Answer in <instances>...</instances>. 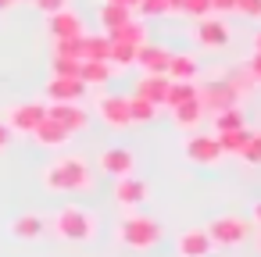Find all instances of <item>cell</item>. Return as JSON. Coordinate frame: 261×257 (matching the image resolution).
<instances>
[{
	"label": "cell",
	"mask_w": 261,
	"mask_h": 257,
	"mask_svg": "<svg viewBox=\"0 0 261 257\" xmlns=\"http://www.w3.org/2000/svg\"><path fill=\"white\" fill-rule=\"evenodd\" d=\"M43 189L47 193H86L93 189L90 161L79 154H61L43 168Z\"/></svg>",
	"instance_id": "1"
},
{
	"label": "cell",
	"mask_w": 261,
	"mask_h": 257,
	"mask_svg": "<svg viewBox=\"0 0 261 257\" xmlns=\"http://www.w3.org/2000/svg\"><path fill=\"white\" fill-rule=\"evenodd\" d=\"M97 225H100L97 214L86 211L83 204H65V207H58V214H54V221H50L54 236L65 239V243H90V239H97Z\"/></svg>",
	"instance_id": "2"
},
{
	"label": "cell",
	"mask_w": 261,
	"mask_h": 257,
	"mask_svg": "<svg viewBox=\"0 0 261 257\" xmlns=\"http://www.w3.org/2000/svg\"><path fill=\"white\" fill-rule=\"evenodd\" d=\"M161 236H165V229L150 214H129L118 221V243L129 250H150L161 243Z\"/></svg>",
	"instance_id": "3"
},
{
	"label": "cell",
	"mask_w": 261,
	"mask_h": 257,
	"mask_svg": "<svg viewBox=\"0 0 261 257\" xmlns=\"http://www.w3.org/2000/svg\"><path fill=\"white\" fill-rule=\"evenodd\" d=\"M204 232H207L211 246H240V243L250 239L254 229H250V221L243 214H218V218H211L204 225Z\"/></svg>",
	"instance_id": "4"
},
{
	"label": "cell",
	"mask_w": 261,
	"mask_h": 257,
	"mask_svg": "<svg viewBox=\"0 0 261 257\" xmlns=\"http://www.w3.org/2000/svg\"><path fill=\"white\" fill-rule=\"evenodd\" d=\"M4 125L11 129V136H33V129L47 118V107L40 100H22V104H11L4 111Z\"/></svg>",
	"instance_id": "5"
},
{
	"label": "cell",
	"mask_w": 261,
	"mask_h": 257,
	"mask_svg": "<svg viewBox=\"0 0 261 257\" xmlns=\"http://www.w3.org/2000/svg\"><path fill=\"white\" fill-rule=\"evenodd\" d=\"M182 154H186V161L190 164H200V168H215L218 161H222V150H218V139H215V132L207 136V132H190L186 136V143H182Z\"/></svg>",
	"instance_id": "6"
},
{
	"label": "cell",
	"mask_w": 261,
	"mask_h": 257,
	"mask_svg": "<svg viewBox=\"0 0 261 257\" xmlns=\"http://www.w3.org/2000/svg\"><path fill=\"white\" fill-rule=\"evenodd\" d=\"M197 100H200V107H204L207 115H215V111H225V107H236V104H240L236 90H232L225 79H207L204 86H197Z\"/></svg>",
	"instance_id": "7"
},
{
	"label": "cell",
	"mask_w": 261,
	"mask_h": 257,
	"mask_svg": "<svg viewBox=\"0 0 261 257\" xmlns=\"http://www.w3.org/2000/svg\"><path fill=\"white\" fill-rule=\"evenodd\" d=\"M147 196H150V186L133 172V175H122V179H115V204L122 207V211H140L143 204H147Z\"/></svg>",
	"instance_id": "8"
},
{
	"label": "cell",
	"mask_w": 261,
	"mask_h": 257,
	"mask_svg": "<svg viewBox=\"0 0 261 257\" xmlns=\"http://www.w3.org/2000/svg\"><path fill=\"white\" fill-rule=\"evenodd\" d=\"M97 118L108 129H129V97H122V93H100L97 97Z\"/></svg>",
	"instance_id": "9"
},
{
	"label": "cell",
	"mask_w": 261,
	"mask_h": 257,
	"mask_svg": "<svg viewBox=\"0 0 261 257\" xmlns=\"http://www.w3.org/2000/svg\"><path fill=\"white\" fill-rule=\"evenodd\" d=\"M193 36H197L200 47H207V50H222V47L229 43V25H225V18L207 15V18H197Z\"/></svg>",
	"instance_id": "10"
},
{
	"label": "cell",
	"mask_w": 261,
	"mask_h": 257,
	"mask_svg": "<svg viewBox=\"0 0 261 257\" xmlns=\"http://www.w3.org/2000/svg\"><path fill=\"white\" fill-rule=\"evenodd\" d=\"M90 90L79 82V75H50L47 79V97L50 104H79Z\"/></svg>",
	"instance_id": "11"
},
{
	"label": "cell",
	"mask_w": 261,
	"mask_h": 257,
	"mask_svg": "<svg viewBox=\"0 0 261 257\" xmlns=\"http://www.w3.org/2000/svg\"><path fill=\"white\" fill-rule=\"evenodd\" d=\"M100 172L104 175H111V179H122V175H133L136 172V154L129 150V147H108L104 154H100Z\"/></svg>",
	"instance_id": "12"
},
{
	"label": "cell",
	"mask_w": 261,
	"mask_h": 257,
	"mask_svg": "<svg viewBox=\"0 0 261 257\" xmlns=\"http://www.w3.org/2000/svg\"><path fill=\"white\" fill-rule=\"evenodd\" d=\"M47 118L58 122V125H65L72 136L90 125V111H86L83 104H50V107H47Z\"/></svg>",
	"instance_id": "13"
},
{
	"label": "cell",
	"mask_w": 261,
	"mask_h": 257,
	"mask_svg": "<svg viewBox=\"0 0 261 257\" xmlns=\"http://www.w3.org/2000/svg\"><path fill=\"white\" fill-rule=\"evenodd\" d=\"M168 61H172V50L161 47V43H143V47H136V65L143 68V75H165V72H168Z\"/></svg>",
	"instance_id": "14"
},
{
	"label": "cell",
	"mask_w": 261,
	"mask_h": 257,
	"mask_svg": "<svg viewBox=\"0 0 261 257\" xmlns=\"http://www.w3.org/2000/svg\"><path fill=\"white\" fill-rule=\"evenodd\" d=\"M47 29H50V40H79L86 25H83V18L72 8H65V11H58V15L47 18Z\"/></svg>",
	"instance_id": "15"
},
{
	"label": "cell",
	"mask_w": 261,
	"mask_h": 257,
	"mask_svg": "<svg viewBox=\"0 0 261 257\" xmlns=\"http://www.w3.org/2000/svg\"><path fill=\"white\" fill-rule=\"evenodd\" d=\"M211 250H215V246H211L204 225L186 229V232H179V239H175V253H179V257H207Z\"/></svg>",
	"instance_id": "16"
},
{
	"label": "cell",
	"mask_w": 261,
	"mask_h": 257,
	"mask_svg": "<svg viewBox=\"0 0 261 257\" xmlns=\"http://www.w3.org/2000/svg\"><path fill=\"white\" fill-rule=\"evenodd\" d=\"M33 139H36L40 147H47V150H61V147H68V143H72V132H68L65 125H58V122L43 118V122L33 129Z\"/></svg>",
	"instance_id": "17"
},
{
	"label": "cell",
	"mask_w": 261,
	"mask_h": 257,
	"mask_svg": "<svg viewBox=\"0 0 261 257\" xmlns=\"http://www.w3.org/2000/svg\"><path fill=\"white\" fill-rule=\"evenodd\" d=\"M8 232H11L15 239L33 243V239H40V236L47 232V218H43V214H36V211H25V214H18V218L8 225Z\"/></svg>",
	"instance_id": "18"
},
{
	"label": "cell",
	"mask_w": 261,
	"mask_h": 257,
	"mask_svg": "<svg viewBox=\"0 0 261 257\" xmlns=\"http://www.w3.org/2000/svg\"><path fill=\"white\" fill-rule=\"evenodd\" d=\"M168 75H143L140 82H136V93L133 97H140V100H147V104H154V107H165V97H168Z\"/></svg>",
	"instance_id": "19"
},
{
	"label": "cell",
	"mask_w": 261,
	"mask_h": 257,
	"mask_svg": "<svg viewBox=\"0 0 261 257\" xmlns=\"http://www.w3.org/2000/svg\"><path fill=\"white\" fill-rule=\"evenodd\" d=\"M111 75H115V68H111L108 61H83V65H79V82H83L86 90H100V86H108Z\"/></svg>",
	"instance_id": "20"
},
{
	"label": "cell",
	"mask_w": 261,
	"mask_h": 257,
	"mask_svg": "<svg viewBox=\"0 0 261 257\" xmlns=\"http://www.w3.org/2000/svg\"><path fill=\"white\" fill-rule=\"evenodd\" d=\"M204 118H207V111L200 107V100H190V104H179V107H172V122H175V129L197 132V129L204 125Z\"/></svg>",
	"instance_id": "21"
},
{
	"label": "cell",
	"mask_w": 261,
	"mask_h": 257,
	"mask_svg": "<svg viewBox=\"0 0 261 257\" xmlns=\"http://www.w3.org/2000/svg\"><path fill=\"white\" fill-rule=\"evenodd\" d=\"M172 82H197V75H200V65H197V58L193 54H172V61H168V72H165Z\"/></svg>",
	"instance_id": "22"
},
{
	"label": "cell",
	"mask_w": 261,
	"mask_h": 257,
	"mask_svg": "<svg viewBox=\"0 0 261 257\" xmlns=\"http://www.w3.org/2000/svg\"><path fill=\"white\" fill-rule=\"evenodd\" d=\"M104 36H108L111 43H129V47H143V43H147V29H143L140 22H133V18L122 22V25H115V29H108Z\"/></svg>",
	"instance_id": "23"
},
{
	"label": "cell",
	"mask_w": 261,
	"mask_h": 257,
	"mask_svg": "<svg viewBox=\"0 0 261 257\" xmlns=\"http://www.w3.org/2000/svg\"><path fill=\"white\" fill-rule=\"evenodd\" d=\"M211 122H215V136H218V132L247 129V115H243V107H240V104H236V107H225V111H215V115H211Z\"/></svg>",
	"instance_id": "24"
},
{
	"label": "cell",
	"mask_w": 261,
	"mask_h": 257,
	"mask_svg": "<svg viewBox=\"0 0 261 257\" xmlns=\"http://www.w3.org/2000/svg\"><path fill=\"white\" fill-rule=\"evenodd\" d=\"M111 54V40L104 33H83V61H108Z\"/></svg>",
	"instance_id": "25"
},
{
	"label": "cell",
	"mask_w": 261,
	"mask_h": 257,
	"mask_svg": "<svg viewBox=\"0 0 261 257\" xmlns=\"http://www.w3.org/2000/svg\"><path fill=\"white\" fill-rule=\"evenodd\" d=\"M247 136H250V129H236V132H218L215 139H218V150H222V157H240V150H243Z\"/></svg>",
	"instance_id": "26"
},
{
	"label": "cell",
	"mask_w": 261,
	"mask_h": 257,
	"mask_svg": "<svg viewBox=\"0 0 261 257\" xmlns=\"http://www.w3.org/2000/svg\"><path fill=\"white\" fill-rule=\"evenodd\" d=\"M197 100V82H168V97H165V107H179V104H190Z\"/></svg>",
	"instance_id": "27"
},
{
	"label": "cell",
	"mask_w": 261,
	"mask_h": 257,
	"mask_svg": "<svg viewBox=\"0 0 261 257\" xmlns=\"http://www.w3.org/2000/svg\"><path fill=\"white\" fill-rule=\"evenodd\" d=\"M158 111L161 107H154V104H147L140 97H129V125H150L158 118Z\"/></svg>",
	"instance_id": "28"
},
{
	"label": "cell",
	"mask_w": 261,
	"mask_h": 257,
	"mask_svg": "<svg viewBox=\"0 0 261 257\" xmlns=\"http://www.w3.org/2000/svg\"><path fill=\"white\" fill-rule=\"evenodd\" d=\"M108 65L111 68H133L136 65V47H129V43H111V54H108Z\"/></svg>",
	"instance_id": "29"
},
{
	"label": "cell",
	"mask_w": 261,
	"mask_h": 257,
	"mask_svg": "<svg viewBox=\"0 0 261 257\" xmlns=\"http://www.w3.org/2000/svg\"><path fill=\"white\" fill-rule=\"evenodd\" d=\"M129 18H133V11H125V8H118V4H104V8H100V25H104V29H115V25L129 22Z\"/></svg>",
	"instance_id": "30"
},
{
	"label": "cell",
	"mask_w": 261,
	"mask_h": 257,
	"mask_svg": "<svg viewBox=\"0 0 261 257\" xmlns=\"http://www.w3.org/2000/svg\"><path fill=\"white\" fill-rule=\"evenodd\" d=\"M54 58L83 61V36H79V40H54Z\"/></svg>",
	"instance_id": "31"
},
{
	"label": "cell",
	"mask_w": 261,
	"mask_h": 257,
	"mask_svg": "<svg viewBox=\"0 0 261 257\" xmlns=\"http://www.w3.org/2000/svg\"><path fill=\"white\" fill-rule=\"evenodd\" d=\"M225 82H229V86H232V90H236V97H240V100H243V97H247V93H254V90H257V82H254V75H250V72H247V68H243V72H240V75H236V72H232V75H229V79H225Z\"/></svg>",
	"instance_id": "32"
},
{
	"label": "cell",
	"mask_w": 261,
	"mask_h": 257,
	"mask_svg": "<svg viewBox=\"0 0 261 257\" xmlns=\"http://www.w3.org/2000/svg\"><path fill=\"white\" fill-rule=\"evenodd\" d=\"M240 161L243 164H261V132H250L243 150H240Z\"/></svg>",
	"instance_id": "33"
},
{
	"label": "cell",
	"mask_w": 261,
	"mask_h": 257,
	"mask_svg": "<svg viewBox=\"0 0 261 257\" xmlns=\"http://www.w3.org/2000/svg\"><path fill=\"white\" fill-rule=\"evenodd\" d=\"M179 15H190L193 22L197 18H207L211 15V0H182V11Z\"/></svg>",
	"instance_id": "34"
},
{
	"label": "cell",
	"mask_w": 261,
	"mask_h": 257,
	"mask_svg": "<svg viewBox=\"0 0 261 257\" xmlns=\"http://www.w3.org/2000/svg\"><path fill=\"white\" fill-rule=\"evenodd\" d=\"M143 18H165L168 15V0H140V8H136Z\"/></svg>",
	"instance_id": "35"
},
{
	"label": "cell",
	"mask_w": 261,
	"mask_h": 257,
	"mask_svg": "<svg viewBox=\"0 0 261 257\" xmlns=\"http://www.w3.org/2000/svg\"><path fill=\"white\" fill-rule=\"evenodd\" d=\"M79 65H83V61H72V58H54V61H50V75H79Z\"/></svg>",
	"instance_id": "36"
},
{
	"label": "cell",
	"mask_w": 261,
	"mask_h": 257,
	"mask_svg": "<svg viewBox=\"0 0 261 257\" xmlns=\"http://www.w3.org/2000/svg\"><path fill=\"white\" fill-rule=\"evenodd\" d=\"M29 4L50 18V15H58V11H65V8H68V0H29Z\"/></svg>",
	"instance_id": "37"
},
{
	"label": "cell",
	"mask_w": 261,
	"mask_h": 257,
	"mask_svg": "<svg viewBox=\"0 0 261 257\" xmlns=\"http://www.w3.org/2000/svg\"><path fill=\"white\" fill-rule=\"evenodd\" d=\"M236 15H243V18H261V0H236Z\"/></svg>",
	"instance_id": "38"
},
{
	"label": "cell",
	"mask_w": 261,
	"mask_h": 257,
	"mask_svg": "<svg viewBox=\"0 0 261 257\" xmlns=\"http://www.w3.org/2000/svg\"><path fill=\"white\" fill-rule=\"evenodd\" d=\"M211 15H236V0H211Z\"/></svg>",
	"instance_id": "39"
},
{
	"label": "cell",
	"mask_w": 261,
	"mask_h": 257,
	"mask_svg": "<svg viewBox=\"0 0 261 257\" xmlns=\"http://www.w3.org/2000/svg\"><path fill=\"white\" fill-rule=\"evenodd\" d=\"M247 72L254 75V82L261 86V54H250V61H247Z\"/></svg>",
	"instance_id": "40"
},
{
	"label": "cell",
	"mask_w": 261,
	"mask_h": 257,
	"mask_svg": "<svg viewBox=\"0 0 261 257\" xmlns=\"http://www.w3.org/2000/svg\"><path fill=\"white\" fill-rule=\"evenodd\" d=\"M11 139H15V136H11V129H8L4 122H0V154H4V150L11 147Z\"/></svg>",
	"instance_id": "41"
},
{
	"label": "cell",
	"mask_w": 261,
	"mask_h": 257,
	"mask_svg": "<svg viewBox=\"0 0 261 257\" xmlns=\"http://www.w3.org/2000/svg\"><path fill=\"white\" fill-rule=\"evenodd\" d=\"M247 221H250V229H257V232H261V200L254 204V211H250V218H247Z\"/></svg>",
	"instance_id": "42"
},
{
	"label": "cell",
	"mask_w": 261,
	"mask_h": 257,
	"mask_svg": "<svg viewBox=\"0 0 261 257\" xmlns=\"http://www.w3.org/2000/svg\"><path fill=\"white\" fill-rule=\"evenodd\" d=\"M104 4H118V8H125V11H136L140 0H104Z\"/></svg>",
	"instance_id": "43"
},
{
	"label": "cell",
	"mask_w": 261,
	"mask_h": 257,
	"mask_svg": "<svg viewBox=\"0 0 261 257\" xmlns=\"http://www.w3.org/2000/svg\"><path fill=\"white\" fill-rule=\"evenodd\" d=\"M182 11V0H168V15H179Z\"/></svg>",
	"instance_id": "44"
},
{
	"label": "cell",
	"mask_w": 261,
	"mask_h": 257,
	"mask_svg": "<svg viewBox=\"0 0 261 257\" xmlns=\"http://www.w3.org/2000/svg\"><path fill=\"white\" fill-rule=\"evenodd\" d=\"M254 54H261V29L254 33Z\"/></svg>",
	"instance_id": "45"
},
{
	"label": "cell",
	"mask_w": 261,
	"mask_h": 257,
	"mask_svg": "<svg viewBox=\"0 0 261 257\" xmlns=\"http://www.w3.org/2000/svg\"><path fill=\"white\" fill-rule=\"evenodd\" d=\"M257 250H261V232H257Z\"/></svg>",
	"instance_id": "46"
},
{
	"label": "cell",
	"mask_w": 261,
	"mask_h": 257,
	"mask_svg": "<svg viewBox=\"0 0 261 257\" xmlns=\"http://www.w3.org/2000/svg\"><path fill=\"white\" fill-rule=\"evenodd\" d=\"M11 4H22V0H11Z\"/></svg>",
	"instance_id": "47"
}]
</instances>
